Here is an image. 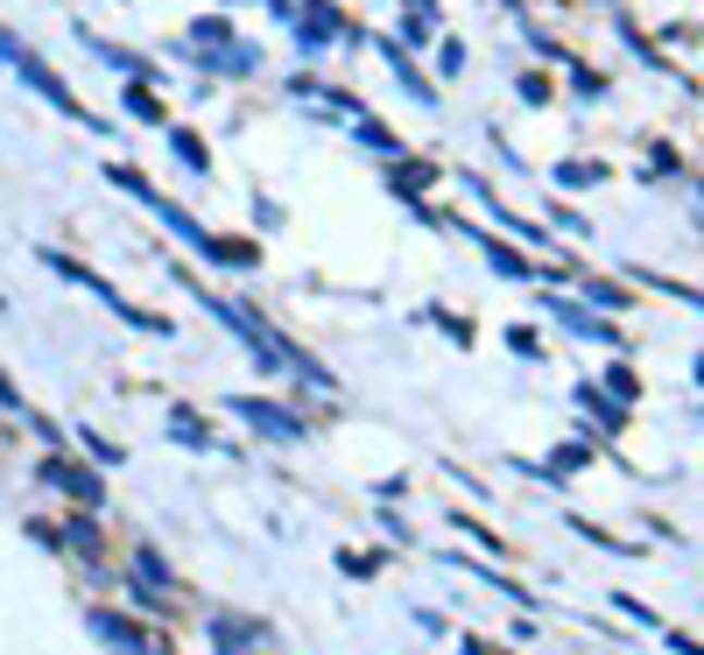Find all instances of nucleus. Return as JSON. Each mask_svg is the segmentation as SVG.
Segmentation results:
<instances>
[{"instance_id":"1","label":"nucleus","mask_w":704,"mask_h":655,"mask_svg":"<svg viewBox=\"0 0 704 655\" xmlns=\"http://www.w3.org/2000/svg\"><path fill=\"white\" fill-rule=\"evenodd\" d=\"M92 634H107V642H113L120 655H141V634H127V628H120L113 614H92Z\"/></svg>"},{"instance_id":"2","label":"nucleus","mask_w":704,"mask_h":655,"mask_svg":"<svg viewBox=\"0 0 704 655\" xmlns=\"http://www.w3.org/2000/svg\"><path fill=\"white\" fill-rule=\"evenodd\" d=\"M42 480L71 486V494H78V500H99V480H85V472H71V466H42Z\"/></svg>"},{"instance_id":"3","label":"nucleus","mask_w":704,"mask_h":655,"mask_svg":"<svg viewBox=\"0 0 704 655\" xmlns=\"http://www.w3.org/2000/svg\"><path fill=\"white\" fill-rule=\"evenodd\" d=\"M247 416H254L261 430H275V437H296V430H304L296 416H282V409H261V401H247Z\"/></svg>"},{"instance_id":"4","label":"nucleus","mask_w":704,"mask_h":655,"mask_svg":"<svg viewBox=\"0 0 704 655\" xmlns=\"http://www.w3.org/2000/svg\"><path fill=\"white\" fill-rule=\"evenodd\" d=\"M430 176H437V170H430V162H402V170H395V184H402V190H423Z\"/></svg>"},{"instance_id":"5","label":"nucleus","mask_w":704,"mask_h":655,"mask_svg":"<svg viewBox=\"0 0 704 655\" xmlns=\"http://www.w3.org/2000/svg\"><path fill=\"white\" fill-rule=\"evenodd\" d=\"M598 176H606V170H592V162H564L557 184H598Z\"/></svg>"},{"instance_id":"6","label":"nucleus","mask_w":704,"mask_h":655,"mask_svg":"<svg viewBox=\"0 0 704 655\" xmlns=\"http://www.w3.org/2000/svg\"><path fill=\"white\" fill-rule=\"evenodd\" d=\"M71 549H78V557H92V549H99V529L78 522V529H71Z\"/></svg>"},{"instance_id":"7","label":"nucleus","mask_w":704,"mask_h":655,"mask_svg":"<svg viewBox=\"0 0 704 655\" xmlns=\"http://www.w3.org/2000/svg\"><path fill=\"white\" fill-rule=\"evenodd\" d=\"M176 156H184V162H198V170H205V141H198V134H176Z\"/></svg>"},{"instance_id":"8","label":"nucleus","mask_w":704,"mask_h":655,"mask_svg":"<svg viewBox=\"0 0 704 655\" xmlns=\"http://www.w3.org/2000/svg\"><path fill=\"white\" fill-rule=\"evenodd\" d=\"M486 255H493V268H507V275H521V255H515V247H493V240H486Z\"/></svg>"},{"instance_id":"9","label":"nucleus","mask_w":704,"mask_h":655,"mask_svg":"<svg viewBox=\"0 0 704 655\" xmlns=\"http://www.w3.org/2000/svg\"><path fill=\"white\" fill-rule=\"evenodd\" d=\"M0 57H14V64H22V57H28V50H22V42H14V36H8V28H0Z\"/></svg>"}]
</instances>
